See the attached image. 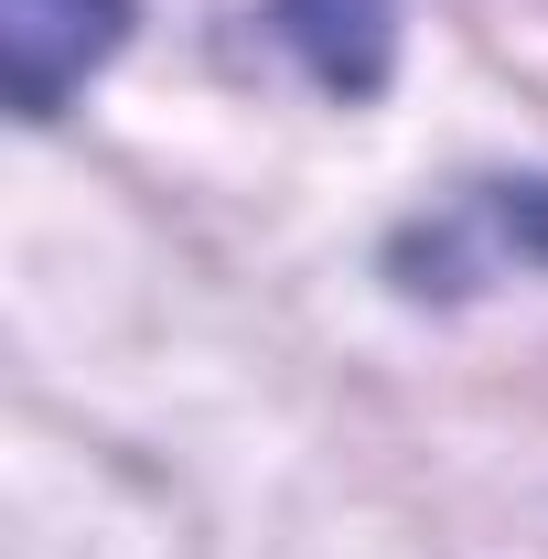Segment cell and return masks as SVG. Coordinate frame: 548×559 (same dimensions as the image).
I'll return each mask as SVG.
<instances>
[{"label": "cell", "mask_w": 548, "mask_h": 559, "mask_svg": "<svg viewBox=\"0 0 548 559\" xmlns=\"http://www.w3.org/2000/svg\"><path fill=\"white\" fill-rule=\"evenodd\" d=\"M279 33H290V55L323 75L334 97H377L388 86V44H398V11L388 0H279Z\"/></svg>", "instance_id": "2"}, {"label": "cell", "mask_w": 548, "mask_h": 559, "mask_svg": "<svg viewBox=\"0 0 548 559\" xmlns=\"http://www.w3.org/2000/svg\"><path fill=\"white\" fill-rule=\"evenodd\" d=\"M130 0H0V55H11V108L55 119L86 75L119 55Z\"/></svg>", "instance_id": "1"}]
</instances>
